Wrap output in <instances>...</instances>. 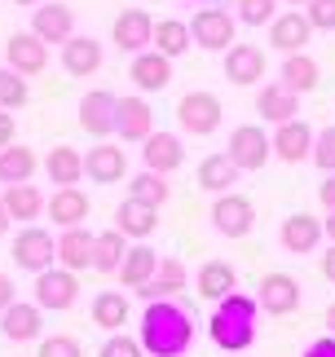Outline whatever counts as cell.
Instances as JSON below:
<instances>
[{"mask_svg": "<svg viewBox=\"0 0 335 357\" xmlns=\"http://www.w3.org/2000/svg\"><path fill=\"white\" fill-rule=\"evenodd\" d=\"M142 349L150 357H186L194 349V318L181 300H155L142 313Z\"/></svg>", "mask_w": 335, "mask_h": 357, "instance_id": "6da1fadb", "label": "cell"}, {"mask_svg": "<svg viewBox=\"0 0 335 357\" xmlns=\"http://www.w3.org/2000/svg\"><path fill=\"white\" fill-rule=\"evenodd\" d=\"M256 296H243V291H234L225 300H216V309H212V322H207V335H212V344L221 353H243L256 344Z\"/></svg>", "mask_w": 335, "mask_h": 357, "instance_id": "7a4b0ae2", "label": "cell"}, {"mask_svg": "<svg viewBox=\"0 0 335 357\" xmlns=\"http://www.w3.org/2000/svg\"><path fill=\"white\" fill-rule=\"evenodd\" d=\"M9 256H13V265L27 269V273H45V269L58 265V238L40 225H22L13 247H9Z\"/></svg>", "mask_w": 335, "mask_h": 357, "instance_id": "3957f363", "label": "cell"}, {"mask_svg": "<svg viewBox=\"0 0 335 357\" xmlns=\"http://www.w3.org/2000/svg\"><path fill=\"white\" fill-rule=\"evenodd\" d=\"M212 229L221 238H247L251 229H256V203L239 190H230V195H216L212 199Z\"/></svg>", "mask_w": 335, "mask_h": 357, "instance_id": "277c9868", "label": "cell"}, {"mask_svg": "<svg viewBox=\"0 0 335 357\" xmlns=\"http://www.w3.org/2000/svg\"><path fill=\"white\" fill-rule=\"evenodd\" d=\"M221 115H225V111H221V98L207 93V89H194V93H186V98L177 102V123H181V132H190V137L216 132Z\"/></svg>", "mask_w": 335, "mask_h": 357, "instance_id": "5b68a950", "label": "cell"}, {"mask_svg": "<svg viewBox=\"0 0 335 357\" xmlns=\"http://www.w3.org/2000/svg\"><path fill=\"white\" fill-rule=\"evenodd\" d=\"M234 31H239V18H234L230 9H199L194 13V22H190V36H194V45L207 49V53H230L234 45Z\"/></svg>", "mask_w": 335, "mask_h": 357, "instance_id": "8992f818", "label": "cell"}, {"mask_svg": "<svg viewBox=\"0 0 335 357\" xmlns=\"http://www.w3.org/2000/svg\"><path fill=\"white\" fill-rule=\"evenodd\" d=\"M225 155H230V163L239 172H256V168H265V163L274 159V146H269V137H265L260 123H243V128L230 132Z\"/></svg>", "mask_w": 335, "mask_h": 357, "instance_id": "52a82bcc", "label": "cell"}, {"mask_svg": "<svg viewBox=\"0 0 335 357\" xmlns=\"http://www.w3.org/2000/svg\"><path fill=\"white\" fill-rule=\"evenodd\" d=\"M80 300V278L71 269H62V265H53L45 273H36V305L45 309V313H66Z\"/></svg>", "mask_w": 335, "mask_h": 357, "instance_id": "ba28073f", "label": "cell"}, {"mask_svg": "<svg viewBox=\"0 0 335 357\" xmlns=\"http://www.w3.org/2000/svg\"><path fill=\"white\" fill-rule=\"evenodd\" d=\"M304 287L291 278V273H265L260 287H256V305L269 313V318H287V313H296L300 309V296Z\"/></svg>", "mask_w": 335, "mask_h": 357, "instance_id": "9c48e42d", "label": "cell"}, {"mask_svg": "<svg viewBox=\"0 0 335 357\" xmlns=\"http://www.w3.org/2000/svg\"><path fill=\"white\" fill-rule=\"evenodd\" d=\"M110 40L119 45V53H146V49H155V18H150L146 9H124L115 26H110Z\"/></svg>", "mask_w": 335, "mask_h": 357, "instance_id": "30bf717a", "label": "cell"}, {"mask_svg": "<svg viewBox=\"0 0 335 357\" xmlns=\"http://www.w3.org/2000/svg\"><path fill=\"white\" fill-rule=\"evenodd\" d=\"M31 36H40L45 45H66L75 36V9L62 0H45L40 9H31Z\"/></svg>", "mask_w": 335, "mask_h": 357, "instance_id": "8fae6325", "label": "cell"}, {"mask_svg": "<svg viewBox=\"0 0 335 357\" xmlns=\"http://www.w3.org/2000/svg\"><path fill=\"white\" fill-rule=\"evenodd\" d=\"M5 66H13L22 79H31L49 66V45L31 31H13L9 45H5Z\"/></svg>", "mask_w": 335, "mask_h": 357, "instance_id": "7c38bea8", "label": "cell"}, {"mask_svg": "<svg viewBox=\"0 0 335 357\" xmlns=\"http://www.w3.org/2000/svg\"><path fill=\"white\" fill-rule=\"evenodd\" d=\"M115 111H119L115 93H106V89L84 93V98H80V128L89 137H102V142H106V137L115 132Z\"/></svg>", "mask_w": 335, "mask_h": 357, "instance_id": "4fadbf2b", "label": "cell"}, {"mask_svg": "<svg viewBox=\"0 0 335 357\" xmlns=\"http://www.w3.org/2000/svg\"><path fill=\"white\" fill-rule=\"evenodd\" d=\"M40 326H45V309L36 305H22V300H13V305L0 313V335L9 340V344H31L40 340Z\"/></svg>", "mask_w": 335, "mask_h": 357, "instance_id": "5bb4252c", "label": "cell"}, {"mask_svg": "<svg viewBox=\"0 0 335 357\" xmlns=\"http://www.w3.org/2000/svg\"><path fill=\"white\" fill-rule=\"evenodd\" d=\"M322 238H327L322 234V221L309 216V212H291L287 221H283V229H278V243H283V252H291V256L318 252V243H322Z\"/></svg>", "mask_w": 335, "mask_h": 357, "instance_id": "9a60e30c", "label": "cell"}, {"mask_svg": "<svg viewBox=\"0 0 335 357\" xmlns=\"http://www.w3.org/2000/svg\"><path fill=\"white\" fill-rule=\"evenodd\" d=\"M142 163H146V172H177L181 163H186V146H181V137L177 132H150L146 142H142Z\"/></svg>", "mask_w": 335, "mask_h": 357, "instance_id": "2e32d148", "label": "cell"}, {"mask_svg": "<svg viewBox=\"0 0 335 357\" xmlns=\"http://www.w3.org/2000/svg\"><path fill=\"white\" fill-rule=\"evenodd\" d=\"M269 146H274V159H283V163H304L313 155V128L304 119H291V123H278L274 137H269Z\"/></svg>", "mask_w": 335, "mask_h": 357, "instance_id": "e0dca14e", "label": "cell"}, {"mask_svg": "<svg viewBox=\"0 0 335 357\" xmlns=\"http://www.w3.org/2000/svg\"><path fill=\"white\" fill-rule=\"evenodd\" d=\"M124 172H128V159H124V150L115 142H97L84 155V176L97 185H115V181H124Z\"/></svg>", "mask_w": 335, "mask_h": 357, "instance_id": "ac0fdd59", "label": "cell"}, {"mask_svg": "<svg viewBox=\"0 0 335 357\" xmlns=\"http://www.w3.org/2000/svg\"><path fill=\"white\" fill-rule=\"evenodd\" d=\"M115 132L124 142H146L150 132H155V111H150V102L137 93V98H119V111H115Z\"/></svg>", "mask_w": 335, "mask_h": 357, "instance_id": "d6986e66", "label": "cell"}, {"mask_svg": "<svg viewBox=\"0 0 335 357\" xmlns=\"http://www.w3.org/2000/svg\"><path fill=\"white\" fill-rule=\"evenodd\" d=\"M309 36H313V26H309V18H304L300 9H287V13H278L269 22V45L278 53H304Z\"/></svg>", "mask_w": 335, "mask_h": 357, "instance_id": "ffe728a7", "label": "cell"}, {"mask_svg": "<svg viewBox=\"0 0 335 357\" xmlns=\"http://www.w3.org/2000/svg\"><path fill=\"white\" fill-rule=\"evenodd\" d=\"M186 282H190L186 265H181L177 256H159V273L146 287H137V296H142L146 305H155V300H177V291H186Z\"/></svg>", "mask_w": 335, "mask_h": 357, "instance_id": "44dd1931", "label": "cell"}, {"mask_svg": "<svg viewBox=\"0 0 335 357\" xmlns=\"http://www.w3.org/2000/svg\"><path fill=\"white\" fill-rule=\"evenodd\" d=\"M256 115H265V123H291L300 115V98L291 93L283 79H274V84H265L260 93H256Z\"/></svg>", "mask_w": 335, "mask_h": 357, "instance_id": "7402d4cb", "label": "cell"}, {"mask_svg": "<svg viewBox=\"0 0 335 357\" xmlns=\"http://www.w3.org/2000/svg\"><path fill=\"white\" fill-rule=\"evenodd\" d=\"M128 75H133V84L142 89V93H163L168 84H172V62H168L163 53L146 49V53H137V58H133Z\"/></svg>", "mask_w": 335, "mask_h": 357, "instance_id": "603a6c76", "label": "cell"}, {"mask_svg": "<svg viewBox=\"0 0 335 357\" xmlns=\"http://www.w3.org/2000/svg\"><path fill=\"white\" fill-rule=\"evenodd\" d=\"M97 66H102V45H97L93 36H71L62 45V71L66 75H75V79H89Z\"/></svg>", "mask_w": 335, "mask_h": 357, "instance_id": "cb8c5ba5", "label": "cell"}, {"mask_svg": "<svg viewBox=\"0 0 335 357\" xmlns=\"http://www.w3.org/2000/svg\"><path fill=\"white\" fill-rule=\"evenodd\" d=\"M45 212L53 216V225H58V229H75V225L89 221V195H84L80 185L53 190V199H49V208H45Z\"/></svg>", "mask_w": 335, "mask_h": 357, "instance_id": "d4e9b609", "label": "cell"}, {"mask_svg": "<svg viewBox=\"0 0 335 357\" xmlns=\"http://www.w3.org/2000/svg\"><path fill=\"white\" fill-rule=\"evenodd\" d=\"M155 225H159V212L146 208V203H137V199H124L119 208H115V229H119L124 238L146 243L150 234H155Z\"/></svg>", "mask_w": 335, "mask_h": 357, "instance_id": "484cf974", "label": "cell"}, {"mask_svg": "<svg viewBox=\"0 0 335 357\" xmlns=\"http://www.w3.org/2000/svg\"><path fill=\"white\" fill-rule=\"evenodd\" d=\"M194 287H199L203 300H225V296L239 291V269H234L230 260H207V265H199Z\"/></svg>", "mask_w": 335, "mask_h": 357, "instance_id": "4316f807", "label": "cell"}, {"mask_svg": "<svg viewBox=\"0 0 335 357\" xmlns=\"http://www.w3.org/2000/svg\"><path fill=\"white\" fill-rule=\"evenodd\" d=\"M93 238H97V234H89L84 225L62 229V234H58V265L71 269V273L93 269Z\"/></svg>", "mask_w": 335, "mask_h": 357, "instance_id": "83f0119b", "label": "cell"}, {"mask_svg": "<svg viewBox=\"0 0 335 357\" xmlns=\"http://www.w3.org/2000/svg\"><path fill=\"white\" fill-rule=\"evenodd\" d=\"M225 79L230 84H256V79H265V53L256 45H230Z\"/></svg>", "mask_w": 335, "mask_h": 357, "instance_id": "f1b7e54d", "label": "cell"}, {"mask_svg": "<svg viewBox=\"0 0 335 357\" xmlns=\"http://www.w3.org/2000/svg\"><path fill=\"white\" fill-rule=\"evenodd\" d=\"M45 172H49V181L66 190V185H80L84 181V155L75 146H53L49 155H45Z\"/></svg>", "mask_w": 335, "mask_h": 357, "instance_id": "f546056e", "label": "cell"}, {"mask_svg": "<svg viewBox=\"0 0 335 357\" xmlns=\"http://www.w3.org/2000/svg\"><path fill=\"white\" fill-rule=\"evenodd\" d=\"M40 168V159H36V150L31 146H5L0 150V185H27L36 176Z\"/></svg>", "mask_w": 335, "mask_h": 357, "instance_id": "4dcf8cb0", "label": "cell"}, {"mask_svg": "<svg viewBox=\"0 0 335 357\" xmlns=\"http://www.w3.org/2000/svg\"><path fill=\"white\" fill-rule=\"evenodd\" d=\"M0 203H5L9 221H27V225H31L36 216H40V212L49 208V199L40 195V190H36L31 181H27V185H9L5 195H0Z\"/></svg>", "mask_w": 335, "mask_h": 357, "instance_id": "1f68e13d", "label": "cell"}, {"mask_svg": "<svg viewBox=\"0 0 335 357\" xmlns=\"http://www.w3.org/2000/svg\"><path fill=\"white\" fill-rule=\"evenodd\" d=\"M159 273V252L155 247H146V243H137V247H128V256H124V265H119V278H124V287H146L150 278Z\"/></svg>", "mask_w": 335, "mask_h": 357, "instance_id": "d6a6232c", "label": "cell"}, {"mask_svg": "<svg viewBox=\"0 0 335 357\" xmlns=\"http://www.w3.org/2000/svg\"><path fill=\"white\" fill-rule=\"evenodd\" d=\"M278 75H283V84L296 93V98H300V93H313L318 79H322V71H318V62L309 58V53H287Z\"/></svg>", "mask_w": 335, "mask_h": 357, "instance_id": "836d02e7", "label": "cell"}, {"mask_svg": "<svg viewBox=\"0 0 335 357\" xmlns=\"http://www.w3.org/2000/svg\"><path fill=\"white\" fill-rule=\"evenodd\" d=\"M199 185L212 190V195H230V185H239V168L230 163L225 150H216V155H207L199 163Z\"/></svg>", "mask_w": 335, "mask_h": 357, "instance_id": "e575fe53", "label": "cell"}, {"mask_svg": "<svg viewBox=\"0 0 335 357\" xmlns=\"http://www.w3.org/2000/svg\"><path fill=\"white\" fill-rule=\"evenodd\" d=\"M124 256H128V238H124L119 229H102V234L93 238V269L97 273H119Z\"/></svg>", "mask_w": 335, "mask_h": 357, "instance_id": "d590c367", "label": "cell"}, {"mask_svg": "<svg viewBox=\"0 0 335 357\" xmlns=\"http://www.w3.org/2000/svg\"><path fill=\"white\" fill-rule=\"evenodd\" d=\"M93 322L102 326L106 335H115L124 322H128V296L124 291H97L93 296Z\"/></svg>", "mask_w": 335, "mask_h": 357, "instance_id": "8d00e7d4", "label": "cell"}, {"mask_svg": "<svg viewBox=\"0 0 335 357\" xmlns=\"http://www.w3.org/2000/svg\"><path fill=\"white\" fill-rule=\"evenodd\" d=\"M190 45H194L190 22H181V18H159V22H155V53H163L168 62L181 58Z\"/></svg>", "mask_w": 335, "mask_h": 357, "instance_id": "74e56055", "label": "cell"}, {"mask_svg": "<svg viewBox=\"0 0 335 357\" xmlns=\"http://www.w3.org/2000/svg\"><path fill=\"white\" fill-rule=\"evenodd\" d=\"M168 195H172V185H168V176H159V172H137L128 181V199L146 203V208H155V212L168 203Z\"/></svg>", "mask_w": 335, "mask_h": 357, "instance_id": "f35d334b", "label": "cell"}, {"mask_svg": "<svg viewBox=\"0 0 335 357\" xmlns=\"http://www.w3.org/2000/svg\"><path fill=\"white\" fill-rule=\"evenodd\" d=\"M27 98H31L27 79L13 71V66H0V111H18Z\"/></svg>", "mask_w": 335, "mask_h": 357, "instance_id": "ab89813d", "label": "cell"}, {"mask_svg": "<svg viewBox=\"0 0 335 357\" xmlns=\"http://www.w3.org/2000/svg\"><path fill=\"white\" fill-rule=\"evenodd\" d=\"M234 18H239L243 26H269L278 18V0H234Z\"/></svg>", "mask_w": 335, "mask_h": 357, "instance_id": "60d3db41", "label": "cell"}, {"mask_svg": "<svg viewBox=\"0 0 335 357\" xmlns=\"http://www.w3.org/2000/svg\"><path fill=\"white\" fill-rule=\"evenodd\" d=\"M97 357H146V349H142V340H133V335L115 331V335H106V340H102Z\"/></svg>", "mask_w": 335, "mask_h": 357, "instance_id": "b9f144b4", "label": "cell"}, {"mask_svg": "<svg viewBox=\"0 0 335 357\" xmlns=\"http://www.w3.org/2000/svg\"><path fill=\"white\" fill-rule=\"evenodd\" d=\"M309 159H313L327 176L335 172V123H331V128H322V132H313V155H309Z\"/></svg>", "mask_w": 335, "mask_h": 357, "instance_id": "7bdbcfd3", "label": "cell"}, {"mask_svg": "<svg viewBox=\"0 0 335 357\" xmlns=\"http://www.w3.org/2000/svg\"><path fill=\"white\" fill-rule=\"evenodd\" d=\"M40 357H84V349L75 335H49L40 340Z\"/></svg>", "mask_w": 335, "mask_h": 357, "instance_id": "ee69618b", "label": "cell"}, {"mask_svg": "<svg viewBox=\"0 0 335 357\" xmlns=\"http://www.w3.org/2000/svg\"><path fill=\"white\" fill-rule=\"evenodd\" d=\"M304 18H309L313 31H335V0H309Z\"/></svg>", "mask_w": 335, "mask_h": 357, "instance_id": "f6af8a7d", "label": "cell"}, {"mask_svg": "<svg viewBox=\"0 0 335 357\" xmlns=\"http://www.w3.org/2000/svg\"><path fill=\"white\" fill-rule=\"evenodd\" d=\"M300 357H335V335H322V340H313V344L304 349Z\"/></svg>", "mask_w": 335, "mask_h": 357, "instance_id": "bcb514c9", "label": "cell"}, {"mask_svg": "<svg viewBox=\"0 0 335 357\" xmlns=\"http://www.w3.org/2000/svg\"><path fill=\"white\" fill-rule=\"evenodd\" d=\"M13 137H18V123H13V115H9V111H0V150L13 146Z\"/></svg>", "mask_w": 335, "mask_h": 357, "instance_id": "7dc6e473", "label": "cell"}, {"mask_svg": "<svg viewBox=\"0 0 335 357\" xmlns=\"http://www.w3.org/2000/svg\"><path fill=\"white\" fill-rule=\"evenodd\" d=\"M13 300H18V287H13V278L9 273H0V313H5Z\"/></svg>", "mask_w": 335, "mask_h": 357, "instance_id": "c3c4849f", "label": "cell"}, {"mask_svg": "<svg viewBox=\"0 0 335 357\" xmlns=\"http://www.w3.org/2000/svg\"><path fill=\"white\" fill-rule=\"evenodd\" d=\"M318 199H322V208H327V212H335V172L327 176L322 185H318Z\"/></svg>", "mask_w": 335, "mask_h": 357, "instance_id": "681fc988", "label": "cell"}, {"mask_svg": "<svg viewBox=\"0 0 335 357\" xmlns=\"http://www.w3.org/2000/svg\"><path fill=\"white\" fill-rule=\"evenodd\" d=\"M322 278H327V282H335V243L327 247V256H322Z\"/></svg>", "mask_w": 335, "mask_h": 357, "instance_id": "f907efd6", "label": "cell"}, {"mask_svg": "<svg viewBox=\"0 0 335 357\" xmlns=\"http://www.w3.org/2000/svg\"><path fill=\"white\" fill-rule=\"evenodd\" d=\"M322 234L335 243V212H327V221H322Z\"/></svg>", "mask_w": 335, "mask_h": 357, "instance_id": "816d5d0a", "label": "cell"}, {"mask_svg": "<svg viewBox=\"0 0 335 357\" xmlns=\"http://www.w3.org/2000/svg\"><path fill=\"white\" fill-rule=\"evenodd\" d=\"M9 234V212H5V203H0V238Z\"/></svg>", "mask_w": 335, "mask_h": 357, "instance_id": "f5cc1de1", "label": "cell"}, {"mask_svg": "<svg viewBox=\"0 0 335 357\" xmlns=\"http://www.w3.org/2000/svg\"><path fill=\"white\" fill-rule=\"evenodd\" d=\"M327 335H335V305L327 309Z\"/></svg>", "mask_w": 335, "mask_h": 357, "instance_id": "db71d44e", "label": "cell"}, {"mask_svg": "<svg viewBox=\"0 0 335 357\" xmlns=\"http://www.w3.org/2000/svg\"><path fill=\"white\" fill-rule=\"evenodd\" d=\"M13 5H31V9H40V5H45V0H13Z\"/></svg>", "mask_w": 335, "mask_h": 357, "instance_id": "11a10c76", "label": "cell"}, {"mask_svg": "<svg viewBox=\"0 0 335 357\" xmlns=\"http://www.w3.org/2000/svg\"><path fill=\"white\" fill-rule=\"evenodd\" d=\"M287 5H309V0H287Z\"/></svg>", "mask_w": 335, "mask_h": 357, "instance_id": "9f6ffc18", "label": "cell"}]
</instances>
